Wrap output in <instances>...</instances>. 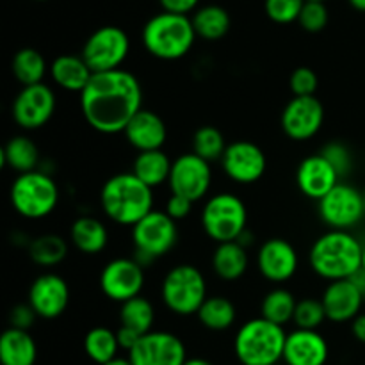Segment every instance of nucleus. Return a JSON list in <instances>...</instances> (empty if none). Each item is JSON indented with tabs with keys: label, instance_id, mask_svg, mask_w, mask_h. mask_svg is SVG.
I'll return each instance as SVG.
<instances>
[{
	"label": "nucleus",
	"instance_id": "12",
	"mask_svg": "<svg viewBox=\"0 0 365 365\" xmlns=\"http://www.w3.org/2000/svg\"><path fill=\"white\" fill-rule=\"evenodd\" d=\"M171 192L191 200L192 203L200 202L207 196L212 185V168L210 163L203 160L196 153H182L173 160L170 180Z\"/></svg>",
	"mask_w": 365,
	"mask_h": 365
},
{
	"label": "nucleus",
	"instance_id": "52",
	"mask_svg": "<svg viewBox=\"0 0 365 365\" xmlns=\"http://www.w3.org/2000/svg\"><path fill=\"white\" fill-rule=\"evenodd\" d=\"M362 269L365 271V246H364V255H362Z\"/></svg>",
	"mask_w": 365,
	"mask_h": 365
},
{
	"label": "nucleus",
	"instance_id": "46",
	"mask_svg": "<svg viewBox=\"0 0 365 365\" xmlns=\"http://www.w3.org/2000/svg\"><path fill=\"white\" fill-rule=\"evenodd\" d=\"M116 337H118V344H120L121 349H125L127 353H130L132 349L135 348V344L139 342V339L143 337L141 334H138L135 330L127 327H120L116 330Z\"/></svg>",
	"mask_w": 365,
	"mask_h": 365
},
{
	"label": "nucleus",
	"instance_id": "33",
	"mask_svg": "<svg viewBox=\"0 0 365 365\" xmlns=\"http://www.w3.org/2000/svg\"><path fill=\"white\" fill-rule=\"evenodd\" d=\"M120 349L116 331L107 327L91 328L84 337L86 355L96 365H106L116 360Z\"/></svg>",
	"mask_w": 365,
	"mask_h": 365
},
{
	"label": "nucleus",
	"instance_id": "38",
	"mask_svg": "<svg viewBox=\"0 0 365 365\" xmlns=\"http://www.w3.org/2000/svg\"><path fill=\"white\" fill-rule=\"evenodd\" d=\"M327 321V310L321 299L305 298L299 299L296 305L292 323L299 330H319L321 324Z\"/></svg>",
	"mask_w": 365,
	"mask_h": 365
},
{
	"label": "nucleus",
	"instance_id": "45",
	"mask_svg": "<svg viewBox=\"0 0 365 365\" xmlns=\"http://www.w3.org/2000/svg\"><path fill=\"white\" fill-rule=\"evenodd\" d=\"M159 4L166 13L184 14V16H189V13H195L200 7V0H159Z\"/></svg>",
	"mask_w": 365,
	"mask_h": 365
},
{
	"label": "nucleus",
	"instance_id": "7",
	"mask_svg": "<svg viewBox=\"0 0 365 365\" xmlns=\"http://www.w3.org/2000/svg\"><path fill=\"white\" fill-rule=\"evenodd\" d=\"M14 212L25 220H43L56 210L59 203V187L45 171L18 175L9 191Z\"/></svg>",
	"mask_w": 365,
	"mask_h": 365
},
{
	"label": "nucleus",
	"instance_id": "26",
	"mask_svg": "<svg viewBox=\"0 0 365 365\" xmlns=\"http://www.w3.org/2000/svg\"><path fill=\"white\" fill-rule=\"evenodd\" d=\"M70 241L84 255H96L106 250L109 242V230L96 217L81 216L71 223Z\"/></svg>",
	"mask_w": 365,
	"mask_h": 365
},
{
	"label": "nucleus",
	"instance_id": "21",
	"mask_svg": "<svg viewBox=\"0 0 365 365\" xmlns=\"http://www.w3.org/2000/svg\"><path fill=\"white\" fill-rule=\"evenodd\" d=\"M330 356L328 341L317 330H299L287 334L284 349L285 365H327Z\"/></svg>",
	"mask_w": 365,
	"mask_h": 365
},
{
	"label": "nucleus",
	"instance_id": "31",
	"mask_svg": "<svg viewBox=\"0 0 365 365\" xmlns=\"http://www.w3.org/2000/svg\"><path fill=\"white\" fill-rule=\"evenodd\" d=\"M11 70H13L14 78L21 84V88L27 86L43 84L50 66L46 64L45 56L36 48H21L14 53L11 61Z\"/></svg>",
	"mask_w": 365,
	"mask_h": 365
},
{
	"label": "nucleus",
	"instance_id": "22",
	"mask_svg": "<svg viewBox=\"0 0 365 365\" xmlns=\"http://www.w3.org/2000/svg\"><path fill=\"white\" fill-rule=\"evenodd\" d=\"M321 302L327 310L328 321L351 323L356 316L362 314L360 310H362L365 298L351 280H337L327 285Z\"/></svg>",
	"mask_w": 365,
	"mask_h": 365
},
{
	"label": "nucleus",
	"instance_id": "2",
	"mask_svg": "<svg viewBox=\"0 0 365 365\" xmlns=\"http://www.w3.org/2000/svg\"><path fill=\"white\" fill-rule=\"evenodd\" d=\"M364 245L344 230H328L314 241L309 262L314 273L323 280H349L362 269Z\"/></svg>",
	"mask_w": 365,
	"mask_h": 365
},
{
	"label": "nucleus",
	"instance_id": "19",
	"mask_svg": "<svg viewBox=\"0 0 365 365\" xmlns=\"http://www.w3.org/2000/svg\"><path fill=\"white\" fill-rule=\"evenodd\" d=\"M299 257L294 246L280 237L267 239L257 252V267L267 282L284 284L296 274Z\"/></svg>",
	"mask_w": 365,
	"mask_h": 365
},
{
	"label": "nucleus",
	"instance_id": "8",
	"mask_svg": "<svg viewBox=\"0 0 365 365\" xmlns=\"http://www.w3.org/2000/svg\"><path fill=\"white\" fill-rule=\"evenodd\" d=\"M248 210L245 202L234 192H217L210 196L202 209V227L207 237L216 245L237 241L248 230Z\"/></svg>",
	"mask_w": 365,
	"mask_h": 365
},
{
	"label": "nucleus",
	"instance_id": "55",
	"mask_svg": "<svg viewBox=\"0 0 365 365\" xmlns=\"http://www.w3.org/2000/svg\"><path fill=\"white\" fill-rule=\"evenodd\" d=\"M364 203H365V192H364Z\"/></svg>",
	"mask_w": 365,
	"mask_h": 365
},
{
	"label": "nucleus",
	"instance_id": "28",
	"mask_svg": "<svg viewBox=\"0 0 365 365\" xmlns=\"http://www.w3.org/2000/svg\"><path fill=\"white\" fill-rule=\"evenodd\" d=\"M196 36L205 41H220L232 27L230 13L220 4H207L198 7L191 16Z\"/></svg>",
	"mask_w": 365,
	"mask_h": 365
},
{
	"label": "nucleus",
	"instance_id": "35",
	"mask_svg": "<svg viewBox=\"0 0 365 365\" xmlns=\"http://www.w3.org/2000/svg\"><path fill=\"white\" fill-rule=\"evenodd\" d=\"M120 323L121 327H127L135 330L138 334L146 335L153 331L155 324V309L152 303L143 296L132 298L128 302L121 303L120 309Z\"/></svg>",
	"mask_w": 365,
	"mask_h": 365
},
{
	"label": "nucleus",
	"instance_id": "27",
	"mask_svg": "<svg viewBox=\"0 0 365 365\" xmlns=\"http://www.w3.org/2000/svg\"><path fill=\"white\" fill-rule=\"evenodd\" d=\"M250 259L245 246L237 241L221 242L212 252V269L217 278L225 282H235L248 271Z\"/></svg>",
	"mask_w": 365,
	"mask_h": 365
},
{
	"label": "nucleus",
	"instance_id": "37",
	"mask_svg": "<svg viewBox=\"0 0 365 365\" xmlns=\"http://www.w3.org/2000/svg\"><path fill=\"white\" fill-rule=\"evenodd\" d=\"M227 146L228 145L225 141V135L221 134L220 128L212 127V125L200 127L195 132V135H192V153L202 157L207 163L223 159Z\"/></svg>",
	"mask_w": 365,
	"mask_h": 365
},
{
	"label": "nucleus",
	"instance_id": "32",
	"mask_svg": "<svg viewBox=\"0 0 365 365\" xmlns=\"http://www.w3.org/2000/svg\"><path fill=\"white\" fill-rule=\"evenodd\" d=\"M200 324L209 331H227L228 328L234 327L237 319V310L235 305L225 296H209L198 314Z\"/></svg>",
	"mask_w": 365,
	"mask_h": 365
},
{
	"label": "nucleus",
	"instance_id": "47",
	"mask_svg": "<svg viewBox=\"0 0 365 365\" xmlns=\"http://www.w3.org/2000/svg\"><path fill=\"white\" fill-rule=\"evenodd\" d=\"M351 334L356 341L365 344V314H360L351 321Z\"/></svg>",
	"mask_w": 365,
	"mask_h": 365
},
{
	"label": "nucleus",
	"instance_id": "42",
	"mask_svg": "<svg viewBox=\"0 0 365 365\" xmlns=\"http://www.w3.org/2000/svg\"><path fill=\"white\" fill-rule=\"evenodd\" d=\"M321 155L335 168V171L339 173V177H344L351 170V153L346 148L342 143H330L323 148Z\"/></svg>",
	"mask_w": 365,
	"mask_h": 365
},
{
	"label": "nucleus",
	"instance_id": "23",
	"mask_svg": "<svg viewBox=\"0 0 365 365\" xmlns=\"http://www.w3.org/2000/svg\"><path fill=\"white\" fill-rule=\"evenodd\" d=\"M123 134L128 145L134 146L141 153L163 150L168 139V128L159 114L150 109H141L132 118Z\"/></svg>",
	"mask_w": 365,
	"mask_h": 365
},
{
	"label": "nucleus",
	"instance_id": "20",
	"mask_svg": "<svg viewBox=\"0 0 365 365\" xmlns=\"http://www.w3.org/2000/svg\"><path fill=\"white\" fill-rule=\"evenodd\" d=\"M339 182H341L339 173L321 153L305 157L296 170L298 189L307 198L317 200V202L324 198Z\"/></svg>",
	"mask_w": 365,
	"mask_h": 365
},
{
	"label": "nucleus",
	"instance_id": "30",
	"mask_svg": "<svg viewBox=\"0 0 365 365\" xmlns=\"http://www.w3.org/2000/svg\"><path fill=\"white\" fill-rule=\"evenodd\" d=\"M39 164V150L29 135H14L2 148V166L18 175L36 171Z\"/></svg>",
	"mask_w": 365,
	"mask_h": 365
},
{
	"label": "nucleus",
	"instance_id": "16",
	"mask_svg": "<svg viewBox=\"0 0 365 365\" xmlns=\"http://www.w3.org/2000/svg\"><path fill=\"white\" fill-rule=\"evenodd\" d=\"M132 365H184L187 351L180 337L171 331H150L143 335L135 348L128 353Z\"/></svg>",
	"mask_w": 365,
	"mask_h": 365
},
{
	"label": "nucleus",
	"instance_id": "1",
	"mask_svg": "<svg viewBox=\"0 0 365 365\" xmlns=\"http://www.w3.org/2000/svg\"><path fill=\"white\" fill-rule=\"evenodd\" d=\"M143 109V86L128 70L95 73L81 93V110L93 130L113 135L125 132Z\"/></svg>",
	"mask_w": 365,
	"mask_h": 365
},
{
	"label": "nucleus",
	"instance_id": "9",
	"mask_svg": "<svg viewBox=\"0 0 365 365\" xmlns=\"http://www.w3.org/2000/svg\"><path fill=\"white\" fill-rule=\"evenodd\" d=\"M132 241L135 260L143 267L148 266L175 248L178 241L177 221L171 220L164 210L153 209L135 227H132Z\"/></svg>",
	"mask_w": 365,
	"mask_h": 365
},
{
	"label": "nucleus",
	"instance_id": "50",
	"mask_svg": "<svg viewBox=\"0 0 365 365\" xmlns=\"http://www.w3.org/2000/svg\"><path fill=\"white\" fill-rule=\"evenodd\" d=\"M184 365H214L212 362H209V360L205 359H187V362Z\"/></svg>",
	"mask_w": 365,
	"mask_h": 365
},
{
	"label": "nucleus",
	"instance_id": "40",
	"mask_svg": "<svg viewBox=\"0 0 365 365\" xmlns=\"http://www.w3.org/2000/svg\"><path fill=\"white\" fill-rule=\"evenodd\" d=\"M330 21V11H328L324 2H305L302 14L298 18V24L303 31L310 32V34H317V32L324 31Z\"/></svg>",
	"mask_w": 365,
	"mask_h": 365
},
{
	"label": "nucleus",
	"instance_id": "10",
	"mask_svg": "<svg viewBox=\"0 0 365 365\" xmlns=\"http://www.w3.org/2000/svg\"><path fill=\"white\" fill-rule=\"evenodd\" d=\"M130 53V38L116 25H103L96 29L82 46V59L93 73L120 70Z\"/></svg>",
	"mask_w": 365,
	"mask_h": 365
},
{
	"label": "nucleus",
	"instance_id": "54",
	"mask_svg": "<svg viewBox=\"0 0 365 365\" xmlns=\"http://www.w3.org/2000/svg\"><path fill=\"white\" fill-rule=\"evenodd\" d=\"M36 2H48V0H36Z\"/></svg>",
	"mask_w": 365,
	"mask_h": 365
},
{
	"label": "nucleus",
	"instance_id": "15",
	"mask_svg": "<svg viewBox=\"0 0 365 365\" xmlns=\"http://www.w3.org/2000/svg\"><path fill=\"white\" fill-rule=\"evenodd\" d=\"M324 123V107L316 96H294L280 116L282 130L292 141H309L319 134Z\"/></svg>",
	"mask_w": 365,
	"mask_h": 365
},
{
	"label": "nucleus",
	"instance_id": "39",
	"mask_svg": "<svg viewBox=\"0 0 365 365\" xmlns=\"http://www.w3.org/2000/svg\"><path fill=\"white\" fill-rule=\"evenodd\" d=\"M307 0H264V11L271 21L289 25L298 21Z\"/></svg>",
	"mask_w": 365,
	"mask_h": 365
},
{
	"label": "nucleus",
	"instance_id": "49",
	"mask_svg": "<svg viewBox=\"0 0 365 365\" xmlns=\"http://www.w3.org/2000/svg\"><path fill=\"white\" fill-rule=\"evenodd\" d=\"M349 6L355 11H360V13H365V0H348Z\"/></svg>",
	"mask_w": 365,
	"mask_h": 365
},
{
	"label": "nucleus",
	"instance_id": "51",
	"mask_svg": "<svg viewBox=\"0 0 365 365\" xmlns=\"http://www.w3.org/2000/svg\"><path fill=\"white\" fill-rule=\"evenodd\" d=\"M106 365H132V362L128 359H121V356H118L116 360H113V362H109Z\"/></svg>",
	"mask_w": 365,
	"mask_h": 365
},
{
	"label": "nucleus",
	"instance_id": "36",
	"mask_svg": "<svg viewBox=\"0 0 365 365\" xmlns=\"http://www.w3.org/2000/svg\"><path fill=\"white\" fill-rule=\"evenodd\" d=\"M298 302H296L294 294L287 289H273L267 292L260 305V312H262L264 319L271 321V323L278 324V327H285L291 323L294 317V310Z\"/></svg>",
	"mask_w": 365,
	"mask_h": 365
},
{
	"label": "nucleus",
	"instance_id": "56",
	"mask_svg": "<svg viewBox=\"0 0 365 365\" xmlns=\"http://www.w3.org/2000/svg\"><path fill=\"white\" fill-rule=\"evenodd\" d=\"M277 365H285V364H277Z\"/></svg>",
	"mask_w": 365,
	"mask_h": 365
},
{
	"label": "nucleus",
	"instance_id": "18",
	"mask_svg": "<svg viewBox=\"0 0 365 365\" xmlns=\"http://www.w3.org/2000/svg\"><path fill=\"white\" fill-rule=\"evenodd\" d=\"M29 305L41 319H57L70 305V287L56 273H43L29 289Z\"/></svg>",
	"mask_w": 365,
	"mask_h": 365
},
{
	"label": "nucleus",
	"instance_id": "41",
	"mask_svg": "<svg viewBox=\"0 0 365 365\" xmlns=\"http://www.w3.org/2000/svg\"><path fill=\"white\" fill-rule=\"evenodd\" d=\"M289 86H291V91L294 96H316L317 88H319V78L312 68L299 66L292 71Z\"/></svg>",
	"mask_w": 365,
	"mask_h": 365
},
{
	"label": "nucleus",
	"instance_id": "34",
	"mask_svg": "<svg viewBox=\"0 0 365 365\" xmlns=\"http://www.w3.org/2000/svg\"><path fill=\"white\" fill-rule=\"evenodd\" d=\"M68 255V242L61 235L45 234L29 242V257L41 267L59 266Z\"/></svg>",
	"mask_w": 365,
	"mask_h": 365
},
{
	"label": "nucleus",
	"instance_id": "11",
	"mask_svg": "<svg viewBox=\"0 0 365 365\" xmlns=\"http://www.w3.org/2000/svg\"><path fill=\"white\" fill-rule=\"evenodd\" d=\"M319 216L330 230L351 232L365 217L364 192L353 185L339 182L324 198L317 202Z\"/></svg>",
	"mask_w": 365,
	"mask_h": 365
},
{
	"label": "nucleus",
	"instance_id": "44",
	"mask_svg": "<svg viewBox=\"0 0 365 365\" xmlns=\"http://www.w3.org/2000/svg\"><path fill=\"white\" fill-rule=\"evenodd\" d=\"M36 312L29 305H16L9 312V328H18V330H31L36 321Z\"/></svg>",
	"mask_w": 365,
	"mask_h": 365
},
{
	"label": "nucleus",
	"instance_id": "43",
	"mask_svg": "<svg viewBox=\"0 0 365 365\" xmlns=\"http://www.w3.org/2000/svg\"><path fill=\"white\" fill-rule=\"evenodd\" d=\"M192 205H195V203H192L191 200L184 198V196H180V195H173V192H171L170 198L166 200L164 212H166L171 220L180 221V220H185V217L191 214Z\"/></svg>",
	"mask_w": 365,
	"mask_h": 365
},
{
	"label": "nucleus",
	"instance_id": "4",
	"mask_svg": "<svg viewBox=\"0 0 365 365\" xmlns=\"http://www.w3.org/2000/svg\"><path fill=\"white\" fill-rule=\"evenodd\" d=\"M192 20L184 14L160 11L153 14L141 31L146 52L160 61H178L191 52L196 41Z\"/></svg>",
	"mask_w": 365,
	"mask_h": 365
},
{
	"label": "nucleus",
	"instance_id": "13",
	"mask_svg": "<svg viewBox=\"0 0 365 365\" xmlns=\"http://www.w3.org/2000/svg\"><path fill=\"white\" fill-rule=\"evenodd\" d=\"M145 287V267L135 259L110 260L100 273V289L103 296L114 303H125L141 296Z\"/></svg>",
	"mask_w": 365,
	"mask_h": 365
},
{
	"label": "nucleus",
	"instance_id": "25",
	"mask_svg": "<svg viewBox=\"0 0 365 365\" xmlns=\"http://www.w3.org/2000/svg\"><path fill=\"white\" fill-rule=\"evenodd\" d=\"M38 360V346L27 330L7 328L0 335V364L34 365Z\"/></svg>",
	"mask_w": 365,
	"mask_h": 365
},
{
	"label": "nucleus",
	"instance_id": "5",
	"mask_svg": "<svg viewBox=\"0 0 365 365\" xmlns=\"http://www.w3.org/2000/svg\"><path fill=\"white\" fill-rule=\"evenodd\" d=\"M285 341L284 327L260 316L239 328L234 339V355L241 365H277L284 360Z\"/></svg>",
	"mask_w": 365,
	"mask_h": 365
},
{
	"label": "nucleus",
	"instance_id": "29",
	"mask_svg": "<svg viewBox=\"0 0 365 365\" xmlns=\"http://www.w3.org/2000/svg\"><path fill=\"white\" fill-rule=\"evenodd\" d=\"M171 166L173 160L170 159L166 152L163 150H152V152H141L134 159L132 164V173L145 182L148 187L155 189L163 184H168L171 175Z\"/></svg>",
	"mask_w": 365,
	"mask_h": 365
},
{
	"label": "nucleus",
	"instance_id": "24",
	"mask_svg": "<svg viewBox=\"0 0 365 365\" xmlns=\"http://www.w3.org/2000/svg\"><path fill=\"white\" fill-rule=\"evenodd\" d=\"M48 75L53 81V84L59 86L61 89L78 93V95H81L95 73H93L91 68L86 64L82 56L63 53V56L56 57V59L50 63Z\"/></svg>",
	"mask_w": 365,
	"mask_h": 365
},
{
	"label": "nucleus",
	"instance_id": "48",
	"mask_svg": "<svg viewBox=\"0 0 365 365\" xmlns=\"http://www.w3.org/2000/svg\"><path fill=\"white\" fill-rule=\"evenodd\" d=\"M349 280H351L353 284L356 285V289H359V291L362 292L364 298H365V271H364V269L356 271V273L353 274V277L349 278Z\"/></svg>",
	"mask_w": 365,
	"mask_h": 365
},
{
	"label": "nucleus",
	"instance_id": "6",
	"mask_svg": "<svg viewBox=\"0 0 365 365\" xmlns=\"http://www.w3.org/2000/svg\"><path fill=\"white\" fill-rule=\"evenodd\" d=\"M160 298L164 307L175 316H196L200 307L209 298L205 277L192 264H178L164 277Z\"/></svg>",
	"mask_w": 365,
	"mask_h": 365
},
{
	"label": "nucleus",
	"instance_id": "53",
	"mask_svg": "<svg viewBox=\"0 0 365 365\" xmlns=\"http://www.w3.org/2000/svg\"><path fill=\"white\" fill-rule=\"evenodd\" d=\"M307 2H324V4H327L328 0H307Z\"/></svg>",
	"mask_w": 365,
	"mask_h": 365
},
{
	"label": "nucleus",
	"instance_id": "3",
	"mask_svg": "<svg viewBox=\"0 0 365 365\" xmlns=\"http://www.w3.org/2000/svg\"><path fill=\"white\" fill-rule=\"evenodd\" d=\"M100 207L113 223L135 227L153 210V189L134 173H118L100 189Z\"/></svg>",
	"mask_w": 365,
	"mask_h": 365
},
{
	"label": "nucleus",
	"instance_id": "14",
	"mask_svg": "<svg viewBox=\"0 0 365 365\" xmlns=\"http://www.w3.org/2000/svg\"><path fill=\"white\" fill-rule=\"evenodd\" d=\"M57 98L50 86L43 84L21 88L13 102V120L24 130H38L52 120Z\"/></svg>",
	"mask_w": 365,
	"mask_h": 365
},
{
	"label": "nucleus",
	"instance_id": "17",
	"mask_svg": "<svg viewBox=\"0 0 365 365\" xmlns=\"http://www.w3.org/2000/svg\"><path fill=\"white\" fill-rule=\"evenodd\" d=\"M225 175L235 184H255L266 173L267 159L259 145L252 141H234L227 146L220 160Z\"/></svg>",
	"mask_w": 365,
	"mask_h": 365
}]
</instances>
